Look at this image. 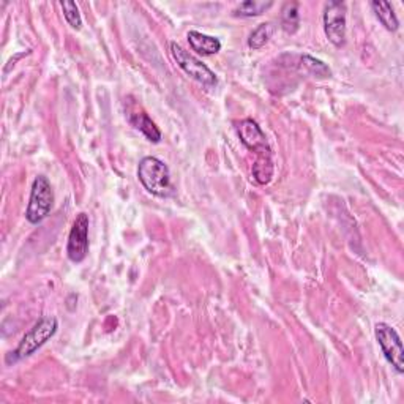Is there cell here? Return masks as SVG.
Masks as SVG:
<instances>
[{
	"instance_id": "cell-13",
	"label": "cell",
	"mask_w": 404,
	"mask_h": 404,
	"mask_svg": "<svg viewBox=\"0 0 404 404\" xmlns=\"http://www.w3.org/2000/svg\"><path fill=\"white\" fill-rule=\"evenodd\" d=\"M273 2H262V0H247V2H242L240 5H237V9L234 10V16L237 18H255L261 16L262 13H265L269 9H272Z\"/></svg>"
},
{
	"instance_id": "cell-11",
	"label": "cell",
	"mask_w": 404,
	"mask_h": 404,
	"mask_svg": "<svg viewBox=\"0 0 404 404\" xmlns=\"http://www.w3.org/2000/svg\"><path fill=\"white\" fill-rule=\"evenodd\" d=\"M371 9L376 14V18L379 19V23L384 26L388 32H396L400 28V21L396 18V14L393 11L392 4L388 2H371Z\"/></svg>"
},
{
	"instance_id": "cell-1",
	"label": "cell",
	"mask_w": 404,
	"mask_h": 404,
	"mask_svg": "<svg viewBox=\"0 0 404 404\" xmlns=\"http://www.w3.org/2000/svg\"><path fill=\"white\" fill-rule=\"evenodd\" d=\"M138 179L150 194L156 198H169L174 194L168 164L156 156H144L138 164Z\"/></svg>"
},
{
	"instance_id": "cell-10",
	"label": "cell",
	"mask_w": 404,
	"mask_h": 404,
	"mask_svg": "<svg viewBox=\"0 0 404 404\" xmlns=\"http://www.w3.org/2000/svg\"><path fill=\"white\" fill-rule=\"evenodd\" d=\"M188 43L193 51L202 55H213L221 51V41L212 35L201 33L198 31L188 32Z\"/></svg>"
},
{
	"instance_id": "cell-5",
	"label": "cell",
	"mask_w": 404,
	"mask_h": 404,
	"mask_svg": "<svg viewBox=\"0 0 404 404\" xmlns=\"http://www.w3.org/2000/svg\"><path fill=\"white\" fill-rule=\"evenodd\" d=\"M374 335L381 346V351L388 363L392 365L393 370L403 374L404 373V349L401 338L392 326L386 322H378L374 327Z\"/></svg>"
},
{
	"instance_id": "cell-6",
	"label": "cell",
	"mask_w": 404,
	"mask_h": 404,
	"mask_svg": "<svg viewBox=\"0 0 404 404\" xmlns=\"http://www.w3.org/2000/svg\"><path fill=\"white\" fill-rule=\"evenodd\" d=\"M89 215L84 212L79 213L73 221L67 243V256L71 262L81 264L89 255Z\"/></svg>"
},
{
	"instance_id": "cell-16",
	"label": "cell",
	"mask_w": 404,
	"mask_h": 404,
	"mask_svg": "<svg viewBox=\"0 0 404 404\" xmlns=\"http://www.w3.org/2000/svg\"><path fill=\"white\" fill-rule=\"evenodd\" d=\"M281 23L287 33H295L300 27V16H299V4L287 2L283 6V14H281Z\"/></svg>"
},
{
	"instance_id": "cell-8",
	"label": "cell",
	"mask_w": 404,
	"mask_h": 404,
	"mask_svg": "<svg viewBox=\"0 0 404 404\" xmlns=\"http://www.w3.org/2000/svg\"><path fill=\"white\" fill-rule=\"evenodd\" d=\"M235 129L243 146L248 150L255 152L256 156L272 155V149L269 146V142H267L265 133L262 132L261 127L257 125L256 120L243 119L237 124Z\"/></svg>"
},
{
	"instance_id": "cell-3",
	"label": "cell",
	"mask_w": 404,
	"mask_h": 404,
	"mask_svg": "<svg viewBox=\"0 0 404 404\" xmlns=\"http://www.w3.org/2000/svg\"><path fill=\"white\" fill-rule=\"evenodd\" d=\"M54 206V190L46 176L35 177L31 190V198H28L26 218L31 225H40V223L48 218V215L53 211Z\"/></svg>"
},
{
	"instance_id": "cell-14",
	"label": "cell",
	"mask_w": 404,
	"mask_h": 404,
	"mask_svg": "<svg viewBox=\"0 0 404 404\" xmlns=\"http://www.w3.org/2000/svg\"><path fill=\"white\" fill-rule=\"evenodd\" d=\"M273 32H275V26L272 23H262L259 24L255 31L250 33V38H248V46L253 51H259L262 49L269 40L272 38Z\"/></svg>"
},
{
	"instance_id": "cell-17",
	"label": "cell",
	"mask_w": 404,
	"mask_h": 404,
	"mask_svg": "<svg viewBox=\"0 0 404 404\" xmlns=\"http://www.w3.org/2000/svg\"><path fill=\"white\" fill-rule=\"evenodd\" d=\"M60 6H62L65 21L70 24V27L79 31V28L83 27V18H81V13H79L78 5L75 2H60Z\"/></svg>"
},
{
	"instance_id": "cell-7",
	"label": "cell",
	"mask_w": 404,
	"mask_h": 404,
	"mask_svg": "<svg viewBox=\"0 0 404 404\" xmlns=\"http://www.w3.org/2000/svg\"><path fill=\"white\" fill-rule=\"evenodd\" d=\"M346 13L348 10L344 2H329L324 10V32L331 45L336 48L344 46L346 43Z\"/></svg>"
},
{
	"instance_id": "cell-2",
	"label": "cell",
	"mask_w": 404,
	"mask_h": 404,
	"mask_svg": "<svg viewBox=\"0 0 404 404\" xmlns=\"http://www.w3.org/2000/svg\"><path fill=\"white\" fill-rule=\"evenodd\" d=\"M57 329H59V322H57L54 316L41 317V319L35 322V326L23 336V340H21L14 352H10L6 362L14 363L23 358L31 357L32 354L37 352L43 344H46L51 338L55 335Z\"/></svg>"
},
{
	"instance_id": "cell-4",
	"label": "cell",
	"mask_w": 404,
	"mask_h": 404,
	"mask_svg": "<svg viewBox=\"0 0 404 404\" xmlns=\"http://www.w3.org/2000/svg\"><path fill=\"white\" fill-rule=\"evenodd\" d=\"M169 49L172 59L177 62V65L184 70V73L186 76H190L191 79H194V81L199 83L201 85H204L207 89H213L218 85V78H216L213 71L208 68L206 63H202L193 54H190L188 51L177 45L176 41L171 43Z\"/></svg>"
},
{
	"instance_id": "cell-12",
	"label": "cell",
	"mask_w": 404,
	"mask_h": 404,
	"mask_svg": "<svg viewBox=\"0 0 404 404\" xmlns=\"http://www.w3.org/2000/svg\"><path fill=\"white\" fill-rule=\"evenodd\" d=\"M273 172H275V168H273L272 155L256 156V161L253 164V177H255L257 184H270V180L273 179Z\"/></svg>"
},
{
	"instance_id": "cell-15",
	"label": "cell",
	"mask_w": 404,
	"mask_h": 404,
	"mask_svg": "<svg viewBox=\"0 0 404 404\" xmlns=\"http://www.w3.org/2000/svg\"><path fill=\"white\" fill-rule=\"evenodd\" d=\"M300 70L303 71V73L312 75L316 78H330L331 75V71L326 63L319 59H314V57L308 55V54H303L300 57Z\"/></svg>"
},
{
	"instance_id": "cell-9",
	"label": "cell",
	"mask_w": 404,
	"mask_h": 404,
	"mask_svg": "<svg viewBox=\"0 0 404 404\" xmlns=\"http://www.w3.org/2000/svg\"><path fill=\"white\" fill-rule=\"evenodd\" d=\"M128 120L129 124H132L136 129H139V132L146 136V138L158 144L161 141V132L160 128L155 125V122L149 117V114H146L144 111H128Z\"/></svg>"
}]
</instances>
